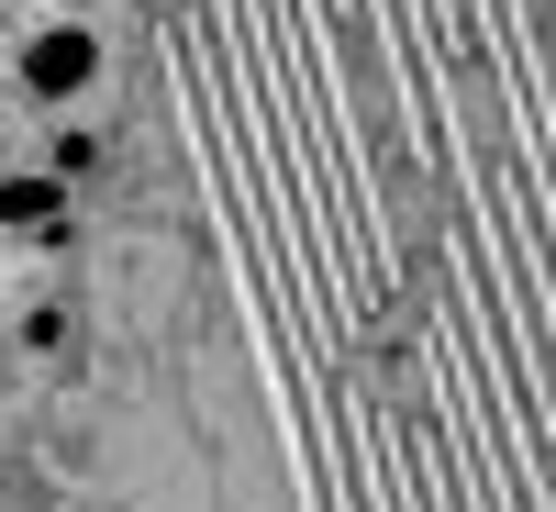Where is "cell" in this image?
Returning a JSON list of instances; mask_svg holds the SVG:
<instances>
[{
    "instance_id": "obj_1",
    "label": "cell",
    "mask_w": 556,
    "mask_h": 512,
    "mask_svg": "<svg viewBox=\"0 0 556 512\" xmlns=\"http://www.w3.org/2000/svg\"><path fill=\"white\" fill-rule=\"evenodd\" d=\"M12 78L34 89L45 112H67V101H89V89H101V34L56 12L45 34H23V57H12Z\"/></svg>"
},
{
    "instance_id": "obj_3",
    "label": "cell",
    "mask_w": 556,
    "mask_h": 512,
    "mask_svg": "<svg viewBox=\"0 0 556 512\" xmlns=\"http://www.w3.org/2000/svg\"><path fill=\"white\" fill-rule=\"evenodd\" d=\"M45 167H56L67 190H89V178H101V134H89V123H67L56 146H45Z\"/></svg>"
},
{
    "instance_id": "obj_2",
    "label": "cell",
    "mask_w": 556,
    "mask_h": 512,
    "mask_svg": "<svg viewBox=\"0 0 556 512\" xmlns=\"http://www.w3.org/2000/svg\"><path fill=\"white\" fill-rule=\"evenodd\" d=\"M0 235H67V178L56 167H12L0 178Z\"/></svg>"
},
{
    "instance_id": "obj_4",
    "label": "cell",
    "mask_w": 556,
    "mask_h": 512,
    "mask_svg": "<svg viewBox=\"0 0 556 512\" xmlns=\"http://www.w3.org/2000/svg\"><path fill=\"white\" fill-rule=\"evenodd\" d=\"M56 12H67V23H89V12H101V0H56Z\"/></svg>"
}]
</instances>
